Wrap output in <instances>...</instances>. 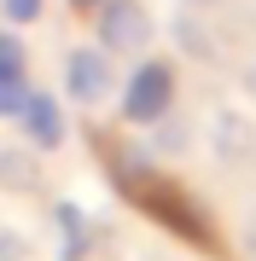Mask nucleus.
I'll return each mask as SVG.
<instances>
[{"mask_svg":"<svg viewBox=\"0 0 256 261\" xmlns=\"http://www.w3.org/2000/svg\"><path fill=\"white\" fill-rule=\"evenodd\" d=\"M0 18H6V29L35 23V18H41V0H0Z\"/></svg>","mask_w":256,"mask_h":261,"instance_id":"obj_9","label":"nucleus"},{"mask_svg":"<svg viewBox=\"0 0 256 261\" xmlns=\"http://www.w3.org/2000/svg\"><path fill=\"white\" fill-rule=\"evenodd\" d=\"M53 232H58V261H87L99 250V232L82 203H53Z\"/></svg>","mask_w":256,"mask_h":261,"instance_id":"obj_5","label":"nucleus"},{"mask_svg":"<svg viewBox=\"0 0 256 261\" xmlns=\"http://www.w3.org/2000/svg\"><path fill=\"white\" fill-rule=\"evenodd\" d=\"M245 255H250V261H256V232H250V250H245Z\"/></svg>","mask_w":256,"mask_h":261,"instance_id":"obj_13","label":"nucleus"},{"mask_svg":"<svg viewBox=\"0 0 256 261\" xmlns=\"http://www.w3.org/2000/svg\"><path fill=\"white\" fill-rule=\"evenodd\" d=\"M70 6H76V12H94V6H99V0H70Z\"/></svg>","mask_w":256,"mask_h":261,"instance_id":"obj_12","label":"nucleus"},{"mask_svg":"<svg viewBox=\"0 0 256 261\" xmlns=\"http://www.w3.org/2000/svg\"><path fill=\"white\" fill-rule=\"evenodd\" d=\"M111 87H117V70H111L105 47H70L64 53V93L76 105H99Z\"/></svg>","mask_w":256,"mask_h":261,"instance_id":"obj_3","label":"nucleus"},{"mask_svg":"<svg viewBox=\"0 0 256 261\" xmlns=\"http://www.w3.org/2000/svg\"><path fill=\"white\" fill-rule=\"evenodd\" d=\"M24 93H29V58L18 47V35L0 29V116H18Z\"/></svg>","mask_w":256,"mask_h":261,"instance_id":"obj_7","label":"nucleus"},{"mask_svg":"<svg viewBox=\"0 0 256 261\" xmlns=\"http://www.w3.org/2000/svg\"><path fill=\"white\" fill-rule=\"evenodd\" d=\"M175 35H180V47H187L192 58H210V53H216V47H210V41H204V29L192 23V18H180V23H175Z\"/></svg>","mask_w":256,"mask_h":261,"instance_id":"obj_10","label":"nucleus"},{"mask_svg":"<svg viewBox=\"0 0 256 261\" xmlns=\"http://www.w3.org/2000/svg\"><path fill=\"white\" fill-rule=\"evenodd\" d=\"M210 145H216V157L239 168L256 157V122H245L239 111H216V122H210Z\"/></svg>","mask_w":256,"mask_h":261,"instance_id":"obj_6","label":"nucleus"},{"mask_svg":"<svg viewBox=\"0 0 256 261\" xmlns=\"http://www.w3.org/2000/svg\"><path fill=\"white\" fill-rule=\"evenodd\" d=\"M41 157L24 145H0V192H41Z\"/></svg>","mask_w":256,"mask_h":261,"instance_id":"obj_8","label":"nucleus"},{"mask_svg":"<svg viewBox=\"0 0 256 261\" xmlns=\"http://www.w3.org/2000/svg\"><path fill=\"white\" fill-rule=\"evenodd\" d=\"M250 87H256V70H250Z\"/></svg>","mask_w":256,"mask_h":261,"instance_id":"obj_14","label":"nucleus"},{"mask_svg":"<svg viewBox=\"0 0 256 261\" xmlns=\"http://www.w3.org/2000/svg\"><path fill=\"white\" fill-rule=\"evenodd\" d=\"M18 122H24V140L35 151H58L64 145V111H58L53 93H35V87H29L24 105H18Z\"/></svg>","mask_w":256,"mask_h":261,"instance_id":"obj_4","label":"nucleus"},{"mask_svg":"<svg viewBox=\"0 0 256 261\" xmlns=\"http://www.w3.org/2000/svg\"><path fill=\"white\" fill-rule=\"evenodd\" d=\"M0 261H29V238L12 232V226H0Z\"/></svg>","mask_w":256,"mask_h":261,"instance_id":"obj_11","label":"nucleus"},{"mask_svg":"<svg viewBox=\"0 0 256 261\" xmlns=\"http://www.w3.org/2000/svg\"><path fill=\"white\" fill-rule=\"evenodd\" d=\"M94 23H99V47L128 58V53H146L152 47V12L140 6V0H99L94 6Z\"/></svg>","mask_w":256,"mask_h":261,"instance_id":"obj_1","label":"nucleus"},{"mask_svg":"<svg viewBox=\"0 0 256 261\" xmlns=\"http://www.w3.org/2000/svg\"><path fill=\"white\" fill-rule=\"evenodd\" d=\"M169 105H175V70L169 64H140L128 75V87H123V122H134V128H152V122L169 116Z\"/></svg>","mask_w":256,"mask_h":261,"instance_id":"obj_2","label":"nucleus"}]
</instances>
